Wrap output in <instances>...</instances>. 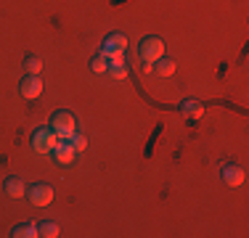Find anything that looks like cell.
<instances>
[{
	"label": "cell",
	"instance_id": "obj_8",
	"mask_svg": "<svg viewBox=\"0 0 249 238\" xmlns=\"http://www.w3.org/2000/svg\"><path fill=\"white\" fill-rule=\"evenodd\" d=\"M223 180H225V186H231V188H239V186H244V180H247V172L241 170L239 164H225V167H223Z\"/></svg>",
	"mask_w": 249,
	"mask_h": 238
},
{
	"label": "cell",
	"instance_id": "obj_13",
	"mask_svg": "<svg viewBox=\"0 0 249 238\" xmlns=\"http://www.w3.org/2000/svg\"><path fill=\"white\" fill-rule=\"evenodd\" d=\"M154 71H157L159 77L175 74V61H173V58H159V61H154Z\"/></svg>",
	"mask_w": 249,
	"mask_h": 238
},
{
	"label": "cell",
	"instance_id": "obj_3",
	"mask_svg": "<svg viewBox=\"0 0 249 238\" xmlns=\"http://www.w3.org/2000/svg\"><path fill=\"white\" fill-rule=\"evenodd\" d=\"M29 143H32V148L37 153H51L53 151V146L58 143V135L53 133L51 127H37L32 133V138H29Z\"/></svg>",
	"mask_w": 249,
	"mask_h": 238
},
{
	"label": "cell",
	"instance_id": "obj_2",
	"mask_svg": "<svg viewBox=\"0 0 249 238\" xmlns=\"http://www.w3.org/2000/svg\"><path fill=\"white\" fill-rule=\"evenodd\" d=\"M162 53H164V43H162V37H157V34H149V37H143L138 43V58L143 64L159 61V58H162Z\"/></svg>",
	"mask_w": 249,
	"mask_h": 238
},
{
	"label": "cell",
	"instance_id": "obj_5",
	"mask_svg": "<svg viewBox=\"0 0 249 238\" xmlns=\"http://www.w3.org/2000/svg\"><path fill=\"white\" fill-rule=\"evenodd\" d=\"M24 196L29 199V204H35V206H48L53 201V188L48 183H35V186L27 188Z\"/></svg>",
	"mask_w": 249,
	"mask_h": 238
},
{
	"label": "cell",
	"instance_id": "obj_14",
	"mask_svg": "<svg viewBox=\"0 0 249 238\" xmlns=\"http://www.w3.org/2000/svg\"><path fill=\"white\" fill-rule=\"evenodd\" d=\"M24 69L29 71V74H40V71H43V58L35 56V53H29V56L24 58Z\"/></svg>",
	"mask_w": 249,
	"mask_h": 238
},
{
	"label": "cell",
	"instance_id": "obj_16",
	"mask_svg": "<svg viewBox=\"0 0 249 238\" xmlns=\"http://www.w3.org/2000/svg\"><path fill=\"white\" fill-rule=\"evenodd\" d=\"M37 233L43 238H56L58 236V225L56 222H40L37 225Z\"/></svg>",
	"mask_w": 249,
	"mask_h": 238
},
{
	"label": "cell",
	"instance_id": "obj_17",
	"mask_svg": "<svg viewBox=\"0 0 249 238\" xmlns=\"http://www.w3.org/2000/svg\"><path fill=\"white\" fill-rule=\"evenodd\" d=\"M69 143L74 146V151H85V148H88V138H85V135H80V133H74L72 138H69Z\"/></svg>",
	"mask_w": 249,
	"mask_h": 238
},
{
	"label": "cell",
	"instance_id": "obj_7",
	"mask_svg": "<svg viewBox=\"0 0 249 238\" xmlns=\"http://www.w3.org/2000/svg\"><path fill=\"white\" fill-rule=\"evenodd\" d=\"M53 159H56V164H72L74 162V156H77V151H74V146L69 140H58L56 146H53Z\"/></svg>",
	"mask_w": 249,
	"mask_h": 238
},
{
	"label": "cell",
	"instance_id": "obj_6",
	"mask_svg": "<svg viewBox=\"0 0 249 238\" xmlns=\"http://www.w3.org/2000/svg\"><path fill=\"white\" fill-rule=\"evenodd\" d=\"M19 93H21V98L35 101L37 95H43V80H40L37 74H27V77H21V82H19Z\"/></svg>",
	"mask_w": 249,
	"mask_h": 238
},
{
	"label": "cell",
	"instance_id": "obj_12",
	"mask_svg": "<svg viewBox=\"0 0 249 238\" xmlns=\"http://www.w3.org/2000/svg\"><path fill=\"white\" fill-rule=\"evenodd\" d=\"M180 111H183V117L199 119L201 114H204V106H201L199 101H183V103H180Z\"/></svg>",
	"mask_w": 249,
	"mask_h": 238
},
{
	"label": "cell",
	"instance_id": "obj_15",
	"mask_svg": "<svg viewBox=\"0 0 249 238\" xmlns=\"http://www.w3.org/2000/svg\"><path fill=\"white\" fill-rule=\"evenodd\" d=\"M90 69L96 71V74H104V71L109 69V58H106L104 53H98V56H93V61H90Z\"/></svg>",
	"mask_w": 249,
	"mask_h": 238
},
{
	"label": "cell",
	"instance_id": "obj_11",
	"mask_svg": "<svg viewBox=\"0 0 249 238\" xmlns=\"http://www.w3.org/2000/svg\"><path fill=\"white\" fill-rule=\"evenodd\" d=\"M11 236L14 238H35L40 233H37V225L35 222H21V225H16V228L11 230Z\"/></svg>",
	"mask_w": 249,
	"mask_h": 238
},
{
	"label": "cell",
	"instance_id": "obj_9",
	"mask_svg": "<svg viewBox=\"0 0 249 238\" xmlns=\"http://www.w3.org/2000/svg\"><path fill=\"white\" fill-rule=\"evenodd\" d=\"M3 190L11 196V199H21V196L27 193V186H24V180L21 177H16V175H11L8 180L3 183Z\"/></svg>",
	"mask_w": 249,
	"mask_h": 238
},
{
	"label": "cell",
	"instance_id": "obj_1",
	"mask_svg": "<svg viewBox=\"0 0 249 238\" xmlns=\"http://www.w3.org/2000/svg\"><path fill=\"white\" fill-rule=\"evenodd\" d=\"M48 127L58 135V140H69L77 133V117L72 114V111H64L61 109V111H56V114L51 117Z\"/></svg>",
	"mask_w": 249,
	"mask_h": 238
},
{
	"label": "cell",
	"instance_id": "obj_10",
	"mask_svg": "<svg viewBox=\"0 0 249 238\" xmlns=\"http://www.w3.org/2000/svg\"><path fill=\"white\" fill-rule=\"evenodd\" d=\"M109 77L111 80H124L127 77V64H124V56H114V58H109Z\"/></svg>",
	"mask_w": 249,
	"mask_h": 238
},
{
	"label": "cell",
	"instance_id": "obj_4",
	"mask_svg": "<svg viewBox=\"0 0 249 238\" xmlns=\"http://www.w3.org/2000/svg\"><path fill=\"white\" fill-rule=\"evenodd\" d=\"M124 48H127V37L120 32H111L104 37V45H101V53L106 58H114V56H124Z\"/></svg>",
	"mask_w": 249,
	"mask_h": 238
}]
</instances>
